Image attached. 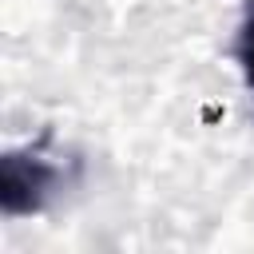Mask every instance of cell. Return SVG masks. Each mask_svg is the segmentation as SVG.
Returning a JSON list of instances; mask_svg holds the SVG:
<instances>
[{"mask_svg": "<svg viewBox=\"0 0 254 254\" xmlns=\"http://www.w3.org/2000/svg\"><path fill=\"white\" fill-rule=\"evenodd\" d=\"M234 60H238L242 79L254 87V8L246 12V20H242V28H238V40H234Z\"/></svg>", "mask_w": 254, "mask_h": 254, "instance_id": "2", "label": "cell"}, {"mask_svg": "<svg viewBox=\"0 0 254 254\" xmlns=\"http://www.w3.org/2000/svg\"><path fill=\"white\" fill-rule=\"evenodd\" d=\"M60 171L40 155H4L0 159V206L4 214H32L44 206Z\"/></svg>", "mask_w": 254, "mask_h": 254, "instance_id": "1", "label": "cell"}]
</instances>
